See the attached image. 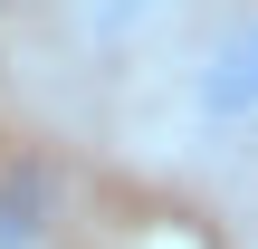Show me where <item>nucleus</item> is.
<instances>
[{"label":"nucleus","instance_id":"f257e3e1","mask_svg":"<svg viewBox=\"0 0 258 249\" xmlns=\"http://www.w3.org/2000/svg\"><path fill=\"white\" fill-rule=\"evenodd\" d=\"M201 0H77V29L96 38V48H124V38H144V29H172V19H191Z\"/></svg>","mask_w":258,"mask_h":249},{"label":"nucleus","instance_id":"f03ea898","mask_svg":"<svg viewBox=\"0 0 258 249\" xmlns=\"http://www.w3.org/2000/svg\"><path fill=\"white\" fill-rule=\"evenodd\" d=\"M48 221H57L48 182L38 173H0V249H48Z\"/></svg>","mask_w":258,"mask_h":249}]
</instances>
